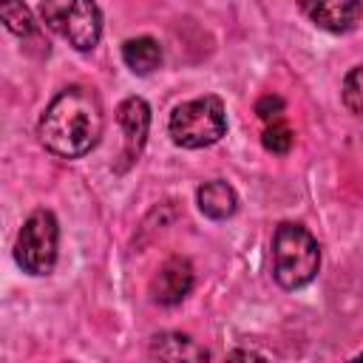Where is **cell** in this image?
Wrapping results in <instances>:
<instances>
[{
	"label": "cell",
	"mask_w": 363,
	"mask_h": 363,
	"mask_svg": "<svg viewBox=\"0 0 363 363\" xmlns=\"http://www.w3.org/2000/svg\"><path fill=\"white\" fill-rule=\"evenodd\" d=\"M102 125L105 116L99 96L85 85H68L45 108L40 119V139L51 153L77 159L99 142Z\"/></svg>",
	"instance_id": "cell-1"
},
{
	"label": "cell",
	"mask_w": 363,
	"mask_h": 363,
	"mask_svg": "<svg viewBox=\"0 0 363 363\" xmlns=\"http://www.w3.org/2000/svg\"><path fill=\"white\" fill-rule=\"evenodd\" d=\"M320 267V247L301 224H281L272 235V275L284 289L306 286Z\"/></svg>",
	"instance_id": "cell-2"
},
{
	"label": "cell",
	"mask_w": 363,
	"mask_h": 363,
	"mask_svg": "<svg viewBox=\"0 0 363 363\" xmlns=\"http://www.w3.org/2000/svg\"><path fill=\"white\" fill-rule=\"evenodd\" d=\"M227 130V113L224 102L218 96H199L190 102H182L173 108L167 119V133L179 147H210L216 145Z\"/></svg>",
	"instance_id": "cell-3"
},
{
	"label": "cell",
	"mask_w": 363,
	"mask_h": 363,
	"mask_svg": "<svg viewBox=\"0 0 363 363\" xmlns=\"http://www.w3.org/2000/svg\"><path fill=\"white\" fill-rule=\"evenodd\" d=\"M43 23L68 40L77 51H91L102 34V14L96 0H43Z\"/></svg>",
	"instance_id": "cell-4"
},
{
	"label": "cell",
	"mask_w": 363,
	"mask_h": 363,
	"mask_svg": "<svg viewBox=\"0 0 363 363\" xmlns=\"http://www.w3.org/2000/svg\"><path fill=\"white\" fill-rule=\"evenodd\" d=\"M57 247H60V227L54 213L37 210L31 213L14 241V261L28 275H48L57 264Z\"/></svg>",
	"instance_id": "cell-5"
},
{
	"label": "cell",
	"mask_w": 363,
	"mask_h": 363,
	"mask_svg": "<svg viewBox=\"0 0 363 363\" xmlns=\"http://www.w3.org/2000/svg\"><path fill=\"white\" fill-rule=\"evenodd\" d=\"M193 289V264L187 258H167L150 281V295L162 306L182 303Z\"/></svg>",
	"instance_id": "cell-6"
},
{
	"label": "cell",
	"mask_w": 363,
	"mask_h": 363,
	"mask_svg": "<svg viewBox=\"0 0 363 363\" xmlns=\"http://www.w3.org/2000/svg\"><path fill=\"white\" fill-rule=\"evenodd\" d=\"M303 14L323 31L346 34L360 23V0H298Z\"/></svg>",
	"instance_id": "cell-7"
},
{
	"label": "cell",
	"mask_w": 363,
	"mask_h": 363,
	"mask_svg": "<svg viewBox=\"0 0 363 363\" xmlns=\"http://www.w3.org/2000/svg\"><path fill=\"white\" fill-rule=\"evenodd\" d=\"M116 122L125 133V159H136L150 130V108L142 96H128L116 108Z\"/></svg>",
	"instance_id": "cell-8"
},
{
	"label": "cell",
	"mask_w": 363,
	"mask_h": 363,
	"mask_svg": "<svg viewBox=\"0 0 363 363\" xmlns=\"http://www.w3.org/2000/svg\"><path fill=\"white\" fill-rule=\"evenodd\" d=\"M196 201H199V210L213 218V221H221V218H230L238 207V196L235 190L221 182V179H213V182H204L196 193Z\"/></svg>",
	"instance_id": "cell-9"
},
{
	"label": "cell",
	"mask_w": 363,
	"mask_h": 363,
	"mask_svg": "<svg viewBox=\"0 0 363 363\" xmlns=\"http://www.w3.org/2000/svg\"><path fill=\"white\" fill-rule=\"evenodd\" d=\"M150 357H159V360H207L210 352L201 349L187 335L164 332V335H156L150 340Z\"/></svg>",
	"instance_id": "cell-10"
},
{
	"label": "cell",
	"mask_w": 363,
	"mask_h": 363,
	"mask_svg": "<svg viewBox=\"0 0 363 363\" xmlns=\"http://www.w3.org/2000/svg\"><path fill=\"white\" fill-rule=\"evenodd\" d=\"M122 60L133 74H150L162 62V48L153 37H133L122 45Z\"/></svg>",
	"instance_id": "cell-11"
},
{
	"label": "cell",
	"mask_w": 363,
	"mask_h": 363,
	"mask_svg": "<svg viewBox=\"0 0 363 363\" xmlns=\"http://www.w3.org/2000/svg\"><path fill=\"white\" fill-rule=\"evenodd\" d=\"M0 20L6 23V28L11 34H20V37H28L37 31L34 14L28 11V6L23 0H0Z\"/></svg>",
	"instance_id": "cell-12"
},
{
	"label": "cell",
	"mask_w": 363,
	"mask_h": 363,
	"mask_svg": "<svg viewBox=\"0 0 363 363\" xmlns=\"http://www.w3.org/2000/svg\"><path fill=\"white\" fill-rule=\"evenodd\" d=\"M343 102L349 108V113H360L363 111V91H360V65H354L346 79H343Z\"/></svg>",
	"instance_id": "cell-13"
},
{
	"label": "cell",
	"mask_w": 363,
	"mask_h": 363,
	"mask_svg": "<svg viewBox=\"0 0 363 363\" xmlns=\"http://www.w3.org/2000/svg\"><path fill=\"white\" fill-rule=\"evenodd\" d=\"M264 147L272 150V153H286L292 147V130L284 122H272L264 130Z\"/></svg>",
	"instance_id": "cell-14"
},
{
	"label": "cell",
	"mask_w": 363,
	"mask_h": 363,
	"mask_svg": "<svg viewBox=\"0 0 363 363\" xmlns=\"http://www.w3.org/2000/svg\"><path fill=\"white\" fill-rule=\"evenodd\" d=\"M281 111H284V99H281V96H272V94H269V96H261V99L255 102V113H258L261 119H267V122L275 119Z\"/></svg>",
	"instance_id": "cell-15"
}]
</instances>
